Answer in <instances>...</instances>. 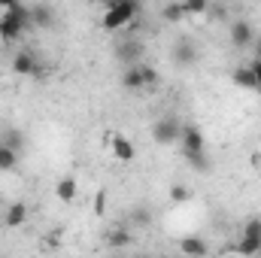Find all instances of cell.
I'll return each instance as SVG.
<instances>
[{
	"label": "cell",
	"mask_w": 261,
	"mask_h": 258,
	"mask_svg": "<svg viewBox=\"0 0 261 258\" xmlns=\"http://www.w3.org/2000/svg\"><path fill=\"white\" fill-rule=\"evenodd\" d=\"M179 252H186V255H206L210 246L203 240H197V237H186V240H179Z\"/></svg>",
	"instance_id": "9a60e30c"
},
{
	"label": "cell",
	"mask_w": 261,
	"mask_h": 258,
	"mask_svg": "<svg viewBox=\"0 0 261 258\" xmlns=\"http://www.w3.org/2000/svg\"><path fill=\"white\" fill-rule=\"evenodd\" d=\"M134 225H149V213H146L143 207H140V210L134 213Z\"/></svg>",
	"instance_id": "d4e9b609"
},
{
	"label": "cell",
	"mask_w": 261,
	"mask_h": 258,
	"mask_svg": "<svg viewBox=\"0 0 261 258\" xmlns=\"http://www.w3.org/2000/svg\"><path fill=\"white\" fill-rule=\"evenodd\" d=\"M249 67H252V73H255V79H258V91H261V58H252Z\"/></svg>",
	"instance_id": "484cf974"
},
{
	"label": "cell",
	"mask_w": 261,
	"mask_h": 258,
	"mask_svg": "<svg viewBox=\"0 0 261 258\" xmlns=\"http://www.w3.org/2000/svg\"><path fill=\"white\" fill-rule=\"evenodd\" d=\"M252 40H255V28L249 21H234L231 24V43H234V49H246V46H252Z\"/></svg>",
	"instance_id": "8992f818"
},
{
	"label": "cell",
	"mask_w": 261,
	"mask_h": 258,
	"mask_svg": "<svg viewBox=\"0 0 261 258\" xmlns=\"http://www.w3.org/2000/svg\"><path fill=\"white\" fill-rule=\"evenodd\" d=\"M24 31H28V28H24L21 21H15L12 15H6V12L0 15V40H6V43H15V40H18Z\"/></svg>",
	"instance_id": "ba28073f"
},
{
	"label": "cell",
	"mask_w": 261,
	"mask_h": 258,
	"mask_svg": "<svg viewBox=\"0 0 261 258\" xmlns=\"http://www.w3.org/2000/svg\"><path fill=\"white\" fill-rule=\"evenodd\" d=\"M231 79H234V85H237V88H246V91H258V79H255V73H252V67H249V64L234 67Z\"/></svg>",
	"instance_id": "9c48e42d"
},
{
	"label": "cell",
	"mask_w": 261,
	"mask_h": 258,
	"mask_svg": "<svg viewBox=\"0 0 261 258\" xmlns=\"http://www.w3.org/2000/svg\"><path fill=\"white\" fill-rule=\"evenodd\" d=\"M179 146H182L186 161H189L195 170H200V173H203V170L210 167V161H206V143H203V134H200V128H195V125H182Z\"/></svg>",
	"instance_id": "6da1fadb"
},
{
	"label": "cell",
	"mask_w": 261,
	"mask_h": 258,
	"mask_svg": "<svg viewBox=\"0 0 261 258\" xmlns=\"http://www.w3.org/2000/svg\"><path fill=\"white\" fill-rule=\"evenodd\" d=\"M140 73H143V82H146V88H155V85H158V79H161L155 67H146V64H140Z\"/></svg>",
	"instance_id": "7402d4cb"
},
{
	"label": "cell",
	"mask_w": 261,
	"mask_h": 258,
	"mask_svg": "<svg viewBox=\"0 0 261 258\" xmlns=\"http://www.w3.org/2000/svg\"><path fill=\"white\" fill-rule=\"evenodd\" d=\"M24 222H28V203H21V200L9 203V210H6V228H21Z\"/></svg>",
	"instance_id": "7c38bea8"
},
{
	"label": "cell",
	"mask_w": 261,
	"mask_h": 258,
	"mask_svg": "<svg viewBox=\"0 0 261 258\" xmlns=\"http://www.w3.org/2000/svg\"><path fill=\"white\" fill-rule=\"evenodd\" d=\"M12 70L18 73V76H40V58L34 55V52H18L15 58H12Z\"/></svg>",
	"instance_id": "277c9868"
},
{
	"label": "cell",
	"mask_w": 261,
	"mask_h": 258,
	"mask_svg": "<svg viewBox=\"0 0 261 258\" xmlns=\"http://www.w3.org/2000/svg\"><path fill=\"white\" fill-rule=\"evenodd\" d=\"M189 197H192V194H189L186 186H173V189H170V200H176V203H186Z\"/></svg>",
	"instance_id": "603a6c76"
},
{
	"label": "cell",
	"mask_w": 261,
	"mask_h": 258,
	"mask_svg": "<svg viewBox=\"0 0 261 258\" xmlns=\"http://www.w3.org/2000/svg\"><path fill=\"white\" fill-rule=\"evenodd\" d=\"M107 243H110L113 249H122V246H130V243H134V237H130V231H125V228H116V231L107 234Z\"/></svg>",
	"instance_id": "e0dca14e"
},
{
	"label": "cell",
	"mask_w": 261,
	"mask_h": 258,
	"mask_svg": "<svg viewBox=\"0 0 261 258\" xmlns=\"http://www.w3.org/2000/svg\"><path fill=\"white\" fill-rule=\"evenodd\" d=\"M243 234H246V237H261V219H249V222L243 225Z\"/></svg>",
	"instance_id": "cb8c5ba5"
},
{
	"label": "cell",
	"mask_w": 261,
	"mask_h": 258,
	"mask_svg": "<svg viewBox=\"0 0 261 258\" xmlns=\"http://www.w3.org/2000/svg\"><path fill=\"white\" fill-rule=\"evenodd\" d=\"M110 146H113V155L119 161H125V164H130L137 158V149H134V143H130L125 134H110Z\"/></svg>",
	"instance_id": "5b68a950"
},
{
	"label": "cell",
	"mask_w": 261,
	"mask_h": 258,
	"mask_svg": "<svg viewBox=\"0 0 261 258\" xmlns=\"http://www.w3.org/2000/svg\"><path fill=\"white\" fill-rule=\"evenodd\" d=\"M3 143H6V146H12L15 152H21V146H24V137H21V131L9 128V131H3Z\"/></svg>",
	"instance_id": "ffe728a7"
},
{
	"label": "cell",
	"mask_w": 261,
	"mask_h": 258,
	"mask_svg": "<svg viewBox=\"0 0 261 258\" xmlns=\"http://www.w3.org/2000/svg\"><path fill=\"white\" fill-rule=\"evenodd\" d=\"M186 15H189V12H186L182 0H173V3H167V6L161 9V18H164V21H170V24H173V21H179V18H186Z\"/></svg>",
	"instance_id": "2e32d148"
},
{
	"label": "cell",
	"mask_w": 261,
	"mask_h": 258,
	"mask_svg": "<svg viewBox=\"0 0 261 258\" xmlns=\"http://www.w3.org/2000/svg\"><path fill=\"white\" fill-rule=\"evenodd\" d=\"M182 6H186V12H189V15H203V12L210 9V3H206V0H182Z\"/></svg>",
	"instance_id": "44dd1931"
},
{
	"label": "cell",
	"mask_w": 261,
	"mask_h": 258,
	"mask_svg": "<svg viewBox=\"0 0 261 258\" xmlns=\"http://www.w3.org/2000/svg\"><path fill=\"white\" fill-rule=\"evenodd\" d=\"M15 164H18V152L0 140V170H12Z\"/></svg>",
	"instance_id": "ac0fdd59"
},
{
	"label": "cell",
	"mask_w": 261,
	"mask_h": 258,
	"mask_svg": "<svg viewBox=\"0 0 261 258\" xmlns=\"http://www.w3.org/2000/svg\"><path fill=\"white\" fill-rule=\"evenodd\" d=\"M88 3H100V0H88Z\"/></svg>",
	"instance_id": "4dcf8cb0"
},
{
	"label": "cell",
	"mask_w": 261,
	"mask_h": 258,
	"mask_svg": "<svg viewBox=\"0 0 261 258\" xmlns=\"http://www.w3.org/2000/svg\"><path fill=\"white\" fill-rule=\"evenodd\" d=\"M237 252H243V255H258L261 252V237H246V234H243V240L237 243Z\"/></svg>",
	"instance_id": "d6986e66"
},
{
	"label": "cell",
	"mask_w": 261,
	"mask_h": 258,
	"mask_svg": "<svg viewBox=\"0 0 261 258\" xmlns=\"http://www.w3.org/2000/svg\"><path fill=\"white\" fill-rule=\"evenodd\" d=\"M252 49H255V58H261V37H255V40H252Z\"/></svg>",
	"instance_id": "83f0119b"
},
{
	"label": "cell",
	"mask_w": 261,
	"mask_h": 258,
	"mask_svg": "<svg viewBox=\"0 0 261 258\" xmlns=\"http://www.w3.org/2000/svg\"><path fill=\"white\" fill-rule=\"evenodd\" d=\"M103 200H107V194H103V192H97V197H94V213H97V216L103 213Z\"/></svg>",
	"instance_id": "4316f807"
},
{
	"label": "cell",
	"mask_w": 261,
	"mask_h": 258,
	"mask_svg": "<svg viewBox=\"0 0 261 258\" xmlns=\"http://www.w3.org/2000/svg\"><path fill=\"white\" fill-rule=\"evenodd\" d=\"M15 3H21V0H0V9H9V6H15Z\"/></svg>",
	"instance_id": "f1b7e54d"
},
{
	"label": "cell",
	"mask_w": 261,
	"mask_h": 258,
	"mask_svg": "<svg viewBox=\"0 0 261 258\" xmlns=\"http://www.w3.org/2000/svg\"><path fill=\"white\" fill-rule=\"evenodd\" d=\"M116 55H119L122 64H140V58H143V43H140V40H122V43L116 46Z\"/></svg>",
	"instance_id": "52a82bcc"
},
{
	"label": "cell",
	"mask_w": 261,
	"mask_h": 258,
	"mask_svg": "<svg viewBox=\"0 0 261 258\" xmlns=\"http://www.w3.org/2000/svg\"><path fill=\"white\" fill-rule=\"evenodd\" d=\"M179 134H182V125H179L176 116H161V119L152 125V137H155V143H161V146L179 143Z\"/></svg>",
	"instance_id": "3957f363"
},
{
	"label": "cell",
	"mask_w": 261,
	"mask_h": 258,
	"mask_svg": "<svg viewBox=\"0 0 261 258\" xmlns=\"http://www.w3.org/2000/svg\"><path fill=\"white\" fill-rule=\"evenodd\" d=\"M195 58H197V52H195V46H192L189 40H179V43L173 46V61H176V64L192 67L195 64Z\"/></svg>",
	"instance_id": "8fae6325"
},
{
	"label": "cell",
	"mask_w": 261,
	"mask_h": 258,
	"mask_svg": "<svg viewBox=\"0 0 261 258\" xmlns=\"http://www.w3.org/2000/svg\"><path fill=\"white\" fill-rule=\"evenodd\" d=\"M31 18H34V28H52L55 24V12L46 3H34L31 6Z\"/></svg>",
	"instance_id": "30bf717a"
},
{
	"label": "cell",
	"mask_w": 261,
	"mask_h": 258,
	"mask_svg": "<svg viewBox=\"0 0 261 258\" xmlns=\"http://www.w3.org/2000/svg\"><path fill=\"white\" fill-rule=\"evenodd\" d=\"M122 85H125L128 91H143V88H146L143 73H140V64H128L125 67V73H122Z\"/></svg>",
	"instance_id": "4fadbf2b"
},
{
	"label": "cell",
	"mask_w": 261,
	"mask_h": 258,
	"mask_svg": "<svg viewBox=\"0 0 261 258\" xmlns=\"http://www.w3.org/2000/svg\"><path fill=\"white\" fill-rule=\"evenodd\" d=\"M140 15V3L137 0H110V6H107V15H103V31H119V28H125L130 24V18H137Z\"/></svg>",
	"instance_id": "7a4b0ae2"
},
{
	"label": "cell",
	"mask_w": 261,
	"mask_h": 258,
	"mask_svg": "<svg viewBox=\"0 0 261 258\" xmlns=\"http://www.w3.org/2000/svg\"><path fill=\"white\" fill-rule=\"evenodd\" d=\"M252 164L258 167V173H261V155H252Z\"/></svg>",
	"instance_id": "f546056e"
},
{
	"label": "cell",
	"mask_w": 261,
	"mask_h": 258,
	"mask_svg": "<svg viewBox=\"0 0 261 258\" xmlns=\"http://www.w3.org/2000/svg\"><path fill=\"white\" fill-rule=\"evenodd\" d=\"M55 194H58V200L70 203V200L76 197V179H73V176H61L58 186H55Z\"/></svg>",
	"instance_id": "5bb4252c"
}]
</instances>
